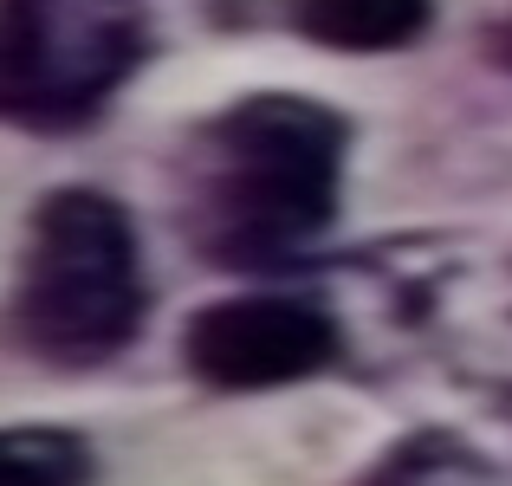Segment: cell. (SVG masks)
Listing matches in <instances>:
<instances>
[{
  "label": "cell",
  "mask_w": 512,
  "mask_h": 486,
  "mask_svg": "<svg viewBox=\"0 0 512 486\" xmlns=\"http://www.w3.org/2000/svg\"><path fill=\"white\" fill-rule=\"evenodd\" d=\"M344 111L305 91H247L201 117L175 162L188 247L221 273H292L344 214Z\"/></svg>",
  "instance_id": "1"
},
{
  "label": "cell",
  "mask_w": 512,
  "mask_h": 486,
  "mask_svg": "<svg viewBox=\"0 0 512 486\" xmlns=\"http://www.w3.org/2000/svg\"><path fill=\"white\" fill-rule=\"evenodd\" d=\"M150 52L143 0H7L0 104L13 130H85Z\"/></svg>",
  "instance_id": "3"
},
{
  "label": "cell",
  "mask_w": 512,
  "mask_h": 486,
  "mask_svg": "<svg viewBox=\"0 0 512 486\" xmlns=\"http://www.w3.org/2000/svg\"><path fill=\"white\" fill-rule=\"evenodd\" d=\"M286 20L299 39L325 52H402L428 33L435 0H286Z\"/></svg>",
  "instance_id": "5"
},
{
  "label": "cell",
  "mask_w": 512,
  "mask_h": 486,
  "mask_svg": "<svg viewBox=\"0 0 512 486\" xmlns=\"http://www.w3.org/2000/svg\"><path fill=\"white\" fill-rule=\"evenodd\" d=\"M344 357V318L299 292H227L182 324V370L214 396H273Z\"/></svg>",
  "instance_id": "4"
},
{
  "label": "cell",
  "mask_w": 512,
  "mask_h": 486,
  "mask_svg": "<svg viewBox=\"0 0 512 486\" xmlns=\"http://www.w3.org/2000/svg\"><path fill=\"white\" fill-rule=\"evenodd\" d=\"M13 344L46 370H98L150 318L137 221L104 188H52L33 208L13 273Z\"/></svg>",
  "instance_id": "2"
},
{
  "label": "cell",
  "mask_w": 512,
  "mask_h": 486,
  "mask_svg": "<svg viewBox=\"0 0 512 486\" xmlns=\"http://www.w3.org/2000/svg\"><path fill=\"white\" fill-rule=\"evenodd\" d=\"M98 461L78 428L59 422H13L0 435V486H91Z\"/></svg>",
  "instance_id": "7"
},
{
  "label": "cell",
  "mask_w": 512,
  "mask_h": 486,
  "mask_svg": "<svg viewBox=\"0 0 512 486\" xmlns=\"http://www.w3.org/2000/svg\"><path fill=\"white\" fill-rule=\"evenodd\" d=\"M493 415H500V422L512 428V383H506V389H493Z\"/></svg>",
  "instance_id": "9"
},
{
  "label": "cell",
  "mask_w": 512,
  "mask_h": 486,
  "mask_svg": "<svg viewBox=\"0 0 512 486\" xmlns=\"http://www.w3.org/2000/svg\"><path fill=\"white\" fill-rule=\"evenodd\" d=\"M487 52H493V59H500L506 72H512V20H500V26L487 33Z\"/></svg>",
  "instance_id": "8"
},
{
  "label": "cell",
  "mask_w": 512,
  "mask_h": 486,
  "mask_svg": "<svg viewBox=\"0 0 512 486\" xmlns=\"http://www.w3.org/2000/svg\"><path fill=\"white\" fill-rule=\"evenodd\" d=\"M357 486H512V480L493 467V454H480L454 428H409L402 441L376 454Z\"/></svg>",
  "instance_id": "6"
}]
</instances>
